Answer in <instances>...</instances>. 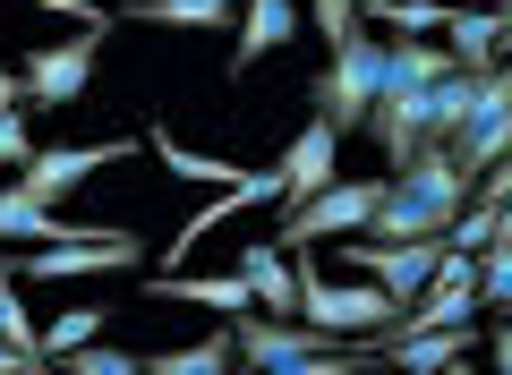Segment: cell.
Listing matches in <instances>:
<instances>
[{
  "label": "cell",
  "instance_id": "ffe728a7",
  "mask_svg": "<svg viewBox=\"0 0 512 375\" xmlns=\"http://www.w3.org/2000/svg\"><path fill=\"white\" fill-rule=\"evenodd\" d=\"M470 111H478V77H470V69H453L444 86H427V137L453 145L461 128H470Z\"/></svg>",
  "mask_w": 512,
  "mask_h": 375
},
{
  "label": "cell",
  "instance_id": "f1b7e54d",
  "mask_svg": "<svg viewBox=\"0 0 512 375\" xmlns=\"http://www.w3.org/2000/svg\"><path fill=\"white\" fill-rule=\"evenodd\" d=\"M18 103H26V77H18V69H0V111H18Z\"/></svg>",
  "mask_w": 512,
  "mask_h": 375
},
{
  "label": "cell",
  "instance_id": "9c48e42d",
  "mask_svg": "<svg viewBox=\"0 0 512 375\" xmlns=\"http://www.w3.org/2000/svg\"><path fill=\"white\" fill-rule=\"evenodd\" d=\"M274 171H282V214H291V205H308V197H325L333 179H342V128L308 111V128L274 154Z\"/></svg>",
  "mask_w": 512,
  "mask_h": 375
},
{
  "label": "cell",
  "instance_id": "277c9868",
  "mask_svg": "<svg viewBox=\"0 0 512 375\" xmlns=\"http://www.w3.org/2000/svg\"><path fill=\"white\" fill-rule=\"evenodd\" d=\"M384 188H393V179H333L325 197H308V205L282 214V248L308 256V248H342V239H359L367 222L384 214Z\"/></svg>",
  "mask_w": 512,
  "mask_h": 375
},
{
  "label": "cell",
  "instance_id": "30bf717a",
  "mask_svg": "<svg viewBox=\"0 0 512 375\" xmlns=\"http://www.w3.org/2000/svg\"><path fill=\"white\" fill-rule=\"evenodd\" d=\"M231 341H239V367L248 375H274V367H291V358L342 350V333H325V324H282V316H239Z\"/></svg>",
  "mask_w": 512,
  "mask_h": 375
},
{
  "label": "cell",
  "instance_id": "1f68e13d",
  "mask_svg": "<svg viewBox=\"0 0 512 375\" xmlns=\"http://www.w3.org/2000/svg\"><path fill=\"white\" fill-rule=\"evenodd\" d=\"M26 375H69V367H26Z\"/></svg>",
  "mask_w": 512,
  "mask_h": 375
},
{
  "label": "cell",
  "instance_id": "4fadbf2b",
  "mask_svg": "<svg viewBox=\"0 0 512 375\" xmlns=\"http://www.w3.org/2000/svg\"><path fill=\"white\" fill-rule=\"evenodd\" d=\"M146 299H180V307H205V316H265V307H256V290H248V273H154L146 282Z\"/></svg>",
  "mask_w": 512,
  "mask_h": 375
},
{
  "label": "cell",
  "instance_id": "9a60e30c",
  "mask_svg": "<svg viewBox=\"0 0 512 375\" xmlns=\"http://www.w3.org/2000/svg\"><path fill=\"white\" fill-rule=\"evenodd\" d=\"M478 341H487V324H444V333H384V358H393V367H410V375H444V367H461Z\"/></svg>",
  "mask_w": 512,
  "mask_h": 375
},
{
  "label": "cell",
  "instance_id": "4dcf8cb0",
  "mask_svg": "<svg viewBox=\"0 0 512 375\" xmlns=\"http://www.w3.org/2000/svg\"><path fill=\"white\" fill-rule=\"evenodd\" d=\"M444 375H478V367H470V358H461V367H444Z\"/></svg>",
  "mask_w": 512,
  "mask_h": 375
},
{
  "label": "cell",
  "instance_id": "ba28073f",
  "mask_svg": "<svg viewBox=\"0 0 512 375\" xmlns=\"http://www.w3.org/2000/svg\"><path fill=\"white\" fill-rule=\"evenodd\" d=\"M137 145H146V137H103V145H43V154H35V162L18 171V188H26L35 205H60L69 188H86L94 171H111V162H128Z\"/></svg>",
  "mask_w": 512,
  "mask_h": 375
},
{
  "label": "cell",
  "instance_id": "e0dca14e",
  "mask_svg": "<svg viewBox=\"0 0 512 375\" xmlns=\"http://www.w3.org/2000/svg\"><path fill=\"white\" fill-rule=\"evenodd\" d=\"M461 60L444 52V43H419V35H402V43H384V94H427V86H444Z\"/></svg>",
  "mask_w": 512,
  "mask_h": 375
},
{
  "label": "cell",
  "instance_id": "2e32d148",
  "mask_svg": "<svg viewBox=\"0 0 512 375\" xmlns=\"http://www.w3.org/2000/svg\"><path fill=\"white\" fill-rule=\"evenodd\" d=\"M504 18L512 9H453V18H444V52H453L470 77H487L495 60H504Z\"/></svg>",
  "mask_w": 512,
  "mask_h": 375
},
{
  "label": "cell",
  "instance_id": "3957f363",
  "mask_svg": "<svg viewBox=\"0 0 512 375\" xmlns=\"http://www.w3.org/2000/svg\"><path fill=\"white\" fill-rule=\"evenodd\" d=\"M376 94H384V43L376 35H350V43L325 52V69H316V86H308V111L350 137V128L376 120Z\"/></svg>",
  "mask_w": 512,
  "mask_h": 375
},
{
  "label": "cell",
  "instance_id": "44dd1931",
  "mask_svg": "<svg viewBox=\"0 0 512 375\" xmlns=\"http://www.w3.org/2000/svg\"><path fill=\"white\" fill-rule=\"evenodd\" d=\"M231 367H239L231 333H205V341H188V350H154L146 358V375H231Z\"/></svg>",
  "mask_w": 512,
  "mask_h": 375
},
{
  "label": "cell",
  "instance_id": "f546056e",
  "mask_svg": "<svg viewBox=\"0 0 512 375\" xmlns=\"http://www.w3.org/2000/svg\"><path fill=\"white\" fill-rule=\"evenodd\" d=\"M495 239H512V205H504V214H495Z\"/></svg>",
  "mask_w": 512,
  "mask_h": 375
},
{
  "label": "cell",
  "instance_id": "83f0119b",
  "mask_svg": "<svg viewBox=\"0 0 512 375\" xmlns=\"http://www.w3.org/2000/svg\"><path fill=\"white\" fill-rule=\"evenodd\" d=\"M487 350H495V375H512V316L487 324Z\"/></svg>",
  "mask_w": 512,
  "mask_h": 375
},
{
  "label": "cell",
  "instance_id": "d6986e66",
  "mask_svg": "<svg viewBox=\"0 0 512 375\" xmlns=\"http://www.w3.org/2000/svg\"><path fill=\"white\" fill-rule=\"evenodd\" d=\"M128 26H163V35H205V26H231V0H128Z\"/></svg>",
  "mask_w": 512,
  "mask_h": 375
},
{
  "label": "cell",
  "instance_id": "6da1fadb",
  "mask_svg": "<svg viewBox=\"0 0 512 375\" xmlns=\"http://www.w3.org/2000/svg\"><path fill=\"white\" fill-rule=\"evenodd\" d=\"M470 188L478 179L453 162V145H427L410 171H393L384 214L367 222V239H453V222L470 214Z\"/></svg>",
  "mask_w": 512,
  "mask_h": 375
},
{
  "label": "cell",
  "instance_id": "7c38bea8",
  "mask_svg": "<svg viewBox=\"0 0 512 375\" xmlns=\"http://www.w3.org/2000/svg\"><path fill=\"white\" fill-rule=\"evenodd\" d=\"M299 35H308V9H299V0H248V9H239V43H231V60H222V77H248L265 52H291Z\"/></svg>",
  "mask_w": 512,
  "mask_h": 375
},
{
  "label": "cell",
  "instance_id": "8992f818",
  "mask_svg": "<svg viewBox=\"0 0 512 375\" xmlns=\"http://www.w3.org/2000/svg\"><path fill=\"white\" fill-rule=\"evenodd\" d=\"M137 256H154L137 231H86V239H60V248H35L18 256V282H77V273H128Z\"/></svg>",
  "mask_w": 512,
  "mask_h": 375
},
{
  "label": "cell",
  "instance_id": "7a4b0ae2",
  "mask_svg": "<svg viewBox=\"0 0 512 375\" xmlns=\"http://www.w3.org/2000/svg\"><path fill=\"white\" fill-rule=\"evenodd\" d=\"M299 324H325V333H342V341H384V333H402V299L384 282H367V273L299 265Z\"/></svg>",
  "mask_w": 512,
  "mask_h": 375
},
{
  "label": "cell",
  "instance_id": "8fae6325",
  "mask_svg": "<svg viewBox=\"0 0 512 375\" xmlns=\"http://www.w3.org/2000/svg\"><path fill=\"white\" fill-rule=\"evenodd\" d=\"M444 324H478V256H470V248H444L436 282L410 299L402 333H444Z\"/></svg>",
  "mask_w": 512,
  "mask_h": 375
},
{
  "label": "cell",
  "instance_id": "d4e9b609",
  "mask_svg": "<svg viewBox=\"0 0 512 375\" xmlns=\"http://www.w3.org/2000/svg\"><path fill=\"white\" fill-rule=\"evenodd\" d=\"M9 9H52V18H77L86 35H111V18H120V9H103V0H9Z\"/></svg>",
  "mask_w": 512,
  "mask_h": 375
},
{
  "label": "cell",
  "instance_id": "4316f807",
  "mask_svg": "<svg viewBox=\"0 0 512 375\" xmlns=\"http://www.w3.org/2000/svg\"><path fill=\"white\" fill-rule=\"evenodd\" d=\"M470 205H478V214H504V205H512V154H504V162H495V171L470 188Z\"/></svg>",
  "mask_w": 512,
  "mask_h": 375
},
{
  "label": "cell",
  "instance_id": "cb8c5ba5",
  "mask_svg": "<svg viewBox=\"0 0 512 375\" xmlns=\"http://www.w3.org/2000/svg\"><path fill=\"white\" fill-rule=\"evenodd\" d=\"M69 375H146V358H128V350H103V341H86V350L60 358Z\"/></svg>",
  "mask_w": 512,
  "mask_h": 375
},
{
  "label": "cell",
  "instance_id": "52a82bcc",
  "mask_svg": "<svg viewBox=\"0 0 512 375\" xmlns=\"http://www.w3.org/2000/svg\"><path fill=\"white\" fill-rule=\"evenodd\" d=\"M504 154H512V60H495V69L478 77V111H470V128L453 137V162H461L470 179H487Z\"/></svg>",
  "mask_w": 512,
  "mask_h": 375
},
{
  "label": "cell",
  "instance_id": "5b68a950",
  "mask_svg": "<svg viewBox=\"0 0 512 375\" xmlns=\"http://www.w3.org/2000/svg\"><path fill=\"white\" fill-rule=\"evenodd\" d=\"M94 69H103V35H86V26H77L69 43H43V52H26V60H18V77H26V111H60V103H77V94L94 86Z\"/></svg>",
  "mask_w": 512,
  "mask_h": 375
},
{
  "label": "cell",
  "instance_id": "484cf974",
  "mask_svg": "<svg viewBox=\"0 0 512 375\" xmlns=\"http://www.w3.org/2000/svg\"><path fill=\"white\" fill-rule=\"evenodd\" d=\"M35 154H43V145H35V128H26L18 111H0V171H9V162H18V171H26V162H35Z\"/></svg>",
  "mask_w": 512,
  "mask_h": 375
},
{
  "label": "cell",
  "instance_id": "7402d4cb",
  "mask_svg": "<svg viewBox=\"0 0 512 375\" xmlns=\"http://www.w3.org/2000/svg\"><path fill=\"white\" fill-rule=\"evenodd\" d=\"M103 324H111V307H60L52 324H43V358H69V350H86V341H103Z\"/></svg>",
  "mask_w": 512,
  "mask_h": 375
},
{
  "label": "cell",
  "instance_id": "603a6c76",
  "mask_svg": "<svg viewBox=\"0 0 512 375\" xmlns=\"http://www.w3.org/2000/svg\"><path fill=\"white\" fill-rule=\"evenodd\" d=\"M478 307L487 316H512V239L478 248Z\"/></svg>",
  "mask_w": 512,
  "mask_h": 375
},
{
  "label": "cell",
  "instance_id": "ac0fdd59",
  "mask_svg": "<svg viewBox=\"0 0 512 375\" xmlns=\"http://www.w3.org/2000/svg\"><path fill=\"white\" fill-rule=\"evenodd\" d=\"M137 137L154 145V162H163L171 179H205V188H248V179H256L248 162H214V154H188V145L171 137V120H154V128H137Z\"/></svg>",
  "mask_w": 512,
  "mask_h": 375
},
{
  "label": "cell",
  "instance_id": "d6a6232c",
  "mask_svg": "<svg viewBox=\"0 0 512 375\" xmlns=\"http://www.w3.org/2000/svg\"><path fill=\"white\" fill-rule=\"evenodd\" d=\"M504 60H512V18H504Z\"/></svg>",
  "mask_w": 512,
  "mask_h": 375
},
{
  "label": "cell",
  "instance_id": "5bb4252c",
  "mask_svg": "<svg viewBox=\"0 0 512 375\" xmlns=\"http://www.w3.org/2000/svg\"><path fill=\"white\" fill-rule=\"evenodd\" d=\"M239 273H248L256 307L282 324H299V256L282 248V239H256V248H239Z\"/></svg>",
  "mask_w": 512,
  "mask_h": 375
}]
</instances>
